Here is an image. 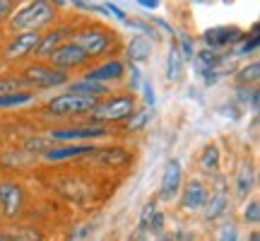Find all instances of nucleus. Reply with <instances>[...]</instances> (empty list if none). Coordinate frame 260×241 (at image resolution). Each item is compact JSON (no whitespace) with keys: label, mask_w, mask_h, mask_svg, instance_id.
Listing matches in <instances>:
<instances>
[{"label":"nucleus","mask_w":260,"mask_h":241,"mask_svg":"<svg viewBox=\"0 0 260 241\" xmlns=\"http://www.w3.org/2000/svg\"><path fill=\"white\" fill-rule=\"evenodd\" d=\"M125 77V63L113 58V61H106V63L96 65L92 70L84 73V80H92V82H102V84H109V82H118Z\"/></svg>","instance_id":"10"},{"label":"nucleus","mask_w":260,"mask_h":241,"mask_svg":"<svg viewBox=\"0 0 260 241\" xmlns=\"http://www.w3.org/2000/svg\"><path fill=\"white\" fill-rule=\"evenodd\" d=\"M0 241H10L8 236H5V234H0Z\"/></svg>","instance_id":"41"},{"label":"nucleus","mask_w":260,"mask_h":241,"mask_svg":"<svg viewBox=\"0 0 260 241\" xmlns=\"http://www.w3.org/2000/svg\"><path fill=\"white\" fill-rule=\"evenodd\" d=\"M22 80L37 89H51V87H60V84L70 82V75L63 73V70H56L48 63H31L22 70Z\"/></svg>","instance_id":"4"},{"label":"nucleus","mask_w":260,"mask_h":241,"mask_svg":"<svg viewBox=\"0 0 260 241\" xmlns=\"http://www.w3.org/2000/svg\"><path fill=\"white\" fill-rule=\"evenodd\" d=\"M73 29L75 27H58V29H51L48 34H44V37H41V41H39V46H37V56H51V53H53L60 44L70 41Z\"/></svg>","instance_id":"15"},{"label":"nucleus","mask_w":260,"mask_h":241,"mask_svg":"<svg viewBox=\"0 0 260 241\" xmlns=\"http://www.w3.org/2000/svg\"><path fill=\"white\" fill-rule=\"evenodd\" d=\"M96 149L94 145H53V147L44 149V159L46 162H65V159L80 157V155H94Z\"/></svg>","instance_id":"14"},{"label":"nucleus","mask_w":260,"mask_h":241,"mask_svg":"<svg viewBox=\"0 0 260 241\" xmlns=\"http://www.w3.org/2000/svg\"><path fill=\"white\" fill-rule=\"evenodd\" d=\"M128 68H130V87H133V89H138L140 84H142V77H140L138 65H133V63H130Z\"/></svg>","instance_id":"35"},{"label":"nucleus","mask_w":260,"mask_h":241,"mask_svg":"<svg viewBox=\"0 0 260 241\" xmlns=\"http://www.w3.org/2000/svg\"><path fill=\"white\" fill-rule=\"evenodd\" d=\"M58 17L56 5H51L46 0H37V3H27L24 8L15 10L10 15V29L15 34L22 32H41V29L51 27Z\"/></svg>","instance_id":"1"},{"label":"nucleus","mask_w":260,"mask_h":241,"mask_svg":"<svg viewBox=\"0 0 260 241\" xmlns=\"http://www.w3.org/2000/svg\"><path fill=\"white\" fill-rule=\"evenodd\" d=\"M243 220L248 224H258L260 222V203L258 198H251L248 203H246V207H243Z\"/></svg>","instance_id":"28"},{"label":"nucleus","mask_w":260,"mask_h":241,"mask_svg":"<svg viewBox=\"0 0 260 241\" xmlns=\"http://www.w3.org/2000/svg\"><path fill=\"white\" fill-rule=\"evenodd\" d=\"M125 24H128V27L140 29V32L145 34V39H147V41H159V32H157V27H154V24H149V22H145V19L133 17V19H125Z\"/></svg>","instance_id":"24"},{"label":"nucleus","mask_w":260,"mask_h":241,"mask_svg":"<svg viewBox=\"0 0 260 241\" xmlns=\"http://www.w3.org/2000/svg\"><path fill=\"white\" fill-rule=\"evenodd\" d=\"M243 41V39H241ZM258 24H253L251 27V39H246V41H243L241 46L236 48V56H248V53H253V51H255V48H258Z\"/></svg>","instance_id":"26"},{"label":"nucleus","mask_w":260,"mask_h":241,"mask_svg":"<svg viewBox=\"0 0 260 241\" xmlns=\"http://www.w3.org/2000/svg\"><path fill=\"white\" fill-rule=\"evenodd\" d=\"M22 203H24V191L17 184L3 181L0 184V210H3V215L5 217H15L22 210Z\"/></svg>","instance_id":"12"},{"label":"nucleus","mask_w":260,"mask_h":241,"mask_svg":"<svg viewBox=\"0 0 260 241\" xmlns=\"http://www.w3.org/2000/svg\"><path fill=\"white\" fill-rule=\"evenodd\" d=\"M226 203H229V198L224 193V181H219V193L210 195V200L205 205V220H217L219 215H224Z\"/></svg>","instance_id":"19"},{"label":"nucleus","mask_w":260,"mask_h":241,"mask_svg":"<svg viewBox=\"0 0 260 241\" xmlns=\"http://www.w3.org/2000/svg\"><path fill=\"white\" fill-rule=\"evenodd\" d=\"M104 8H106V12H109V15H113V17H118V19H125V12H123V10L118 8V5H113V3H106Z\"/></svg>","instance_id":"36"},{"label":"nucleus","mask_w":260,"mask_h":241,"mask_svg":"<svg viewBox=\"0 0 260 241\" xmlns=\"http://www.w3.org/2000/svg\"><path fill=\"white\" fill-rule=\"evenodd\" d=\"M138 3L142 5V8H147V10H157V8H159L157 0H138Z\"/></svg>","instance_id":"38"},{"label":"nucleus","mask_w":260,"mask_h":241,"mask_svg":"<svg viewBox=\"0 0 260 241\" xmlns=\"http://www.w3.org/2000/svg\"><path fill=\"white\" fill-rule=\"evenodd\" d=\"M140 241H145V239H140Z\"/></svg>","instance_id":"42"},{"label":"nucleus","mask_w":260,"mask_h":241,"mask_svg":"<svg viewBox=\"0 0 260 241\" xmlns=\"http://www.w3.org/2000/svg\"><path fill=\"white\" fill-rule=\"evenodd\" d=\"M181 75H183V58H181V53H178L176 46H171L169 58H167V80L178 82V80H181Z\"/></svg>","instance_id":"22"},{"label":"nucleus","mask_w":260,"mask_h":241,"mask_svg":"<svg viewBox=\"0 0 260 241\" xmlns=\"http://www.w3.org/2000/svg\"><path fill=\"white\" fill-rule=\"evenodd\" d=\"M253 184H255V169L248 159H243L241 167H239V174H236V195L246 198L253 191Z\"/></svg>","instance_id":"17"},{"label":"nucleus","mask_w":260,"mask_h":241,"mask_svg":"<svg viewBox=\"0 0 260 241\" xmlns=\"http://www.w3.org/2000/svg\"><path fill=\"white\" fill-rule=\"evenodd\" d=\"M12 12H15V5H12L10 0H0V24H3V22H5Z\"/></svg>","instance_id":"34"},{"label":"nucleus","mask_w":260,"mask_h":241,"mask_svg":"<svg viewBox=\"0 0 260 241\" xmlns=\"http://www.w3.org/2000/svg\"><path fill=\"white\" fill-rule=\"evenodd\" d=\"M154 213H157V203H154V200H147L145 207L140 210V229H147V224H149V220H152Z\"/></svg>","instance_id":"31"},{"label":"nucleus","mask_w":260,"mask_h":241,"mask_svg":"<svg viewBox=\"0 0 260 241\" xmlns=\"http://www.w3.org/2000/svg\"><path fill=\"white\" fill-rule=\"evenodd\" d=\"M157 241H171V236H169V234H159Z\"/></svg>","instance_id":"39"},{"label":"nucleus","mask_w":260,"mask_h":241,"mask_svg":"<svg viewBox=\"0 0 260 241\" xmlns=\"http://www.w3.org/2000/svg\"><path fill=\"white\" fill-rule=\"evenodd\" d=\"M135 94H116L109 99H99L96 106L89 111L92 123L89 126H104V123H118L135 113Z\"/></svg>","instance_id":"3"},{"label":"nucleus","mask_w":260,"mask_h":241,"mask_svg":"<svg viewBox=\"0 0 260 241\" xmlns=\"http://www.w3.org/2000/svg\"><path fill=\"white\" fill-rule=\"evenodd\" d=\"M99 99L94 97H80V94L73 92H63L56 94L53 99H48L46 104V111L48 113H56V116H80V113H89L96 106Z\"/></svg>","instance_id":"5"},{"label":"nucleus","mask_w":260,"mask_h":241,"mask_svg":"<svg viewBox=\"0 0 260 241\" xmlns=\"http://www.w3.org/2000/svg\"><path fill=\"white\" fill-rule=\"evenodd\" d=\"M37 99V92L34 89H27V92H17V94H8V97H0V109H15V106H27Z\"/></svg>","instance_id":"23"},{"label":"nucleus","mask_w":260,"mask_h":241,"mask_svg":"<svg viewBox=\"0 0 260 241\" xmlns=\"http://www.w3.org/2000/svg\"><path fill=\"white\" fill-rule=\"evenodd\" d=\"M70 44H75L87 58H99L113 48L116 34H113L111 29L99 27V24H87V27L73 29Z\"/></svg>","instance_id":"2"},{"label":"nucleus","mask_w":260,"mask_h":241,"mask_svg":"<svg viewBox=\"0 0 260 241\" xmlns=\"http://www.w3.org/2000/svg\"><path fill=\"white\" fill-rule=\"evenodd\" d=\"M260 80V63L258 61H251L248 65H243L241 70H236V82L241 84V87H255Z\"/></svg>","instance_id":"20"},{"label":"nucleus","mask_w":260,"mask_h":241,"mask_svg":"<svg viewBox=\"0 0 260 241\" xmlns=\"http://www.w3.org/2000/svg\"><path fill=\"white\" fill-rule=\"evenodd\" d=\"M41 41V34L39 32H22V34H15V37L8 41L5 46V61L15 63V61H22L27 58L29 53H34Z\"/></svg>","instance_id":"8"},{"label":"nucleus","mask_w":260,"mask_h":241,"mask_svg":"<svg viewBox=\"0 0 260 241\" xmlns=\"http://www.w3.org/2000/svg\"><path fill=\"white\" fill-rule=\"evenodd\" d=\"M243 39V29L236 24H219V27H210L203 34L205 48H210L214 53H219L222 48H232L236 46Z\"/></svg>","instance_id":"6"},{"label":"nucleus","mask_w":260,"mask_h":241,"mask_svg":"<svg viewBox=\"0 0 260 241\" xmlns=\"http://www.w3.org/2000/svg\"><path fill=\"white\" fill-rule=\"evenodd\" d=\"M27 89H29V84L22 80V75H5V77H0V97L27 92Z\"/></svg>","instance_id":"21"},{"label":"nucleus","mask_w":260,"mask_h":241,"mask_svg":"<svg viewBox=\"0 0 260 241\" xmlns=\"http://www.w3.org/2000/svg\"><path fill=\"white\" fill-rule=\"evenodd\" d=\"M152 56V44H149L145 37H133L128 41V58L130 63H145Z\"/></svg>","instance_id":"18"},{"label":"nucleus","mask_w":260,"mask_h":241,"mask_svg":"<svg viewBox=\"0 0 260 241\" xmlns=\"http://www.w3.org/2000/svg\"><path fill=\"white\" fill-rule=\"evenodd\" d=\"M178 53L183 61H193L195 58V41L188 34H181V48H178Z\"/></svg>","instance_id":"30"},{"label":"nucleus","mask_w":260,"mask_h":241,"mask_svg":"<svg viewBox=\"0 0 260 241\" xmlns=\"http://www.w3.org/2000/svg\"><path fill=\"white\" fill-rule=\"evenodd\" d=\"M217 241H239V229H236V224L232 220L222 222L219 232H217Z\"/></svg>","instance_id":"29"},{"label":"nucleus","mask_w":260,"mask_h":241,"mask_svg":"<svg viewBox=\"0 0 260 241\" xmlns=\"http://www.w3.org/2000/svg\"><path fill=\"white\" fill-rule=\"evenodd\" d=\"M181 181H183V167L178 159H169L167 167H164V174H161V184H159V198L161 200H171L178 195V188H181Z\"/></svg>","instance_id":"9"},{"label":"nucleus","mask_w":260,"mask_h":241,"mask_svg":"<svg viewBox=\"0 0 260 241\" xmlns=\"http://www.w3.org/2000/svg\"><path fill=\"white\" fill-rule=\"evenodd\" d=\"M207 200H210L207 186H205L203 181H198V178L188 181L186 188H183V195H181V205L193 213V210H203L205 205H207Z\"/></svg>","instance_id":"13"},{"label":"nucleus","mask_w":260,"mask_h":241,"mask_svg":"<svg viewBox=\"0 0 260 241\" xmlns=\"http://www.w3.org/2000/svg\"><path fill=\"white\" fill-rule=\"evenodd\" d=\"M251 241H260V232H251Z\"/></svg>","instance_id":"40"},{"label":"nucleus","mask_w":260,"mask_h":241,"mask_svg":"<svg viewBox=\"0 0 260 241\" xmlns=\"http://www.w3.org/2000/svg\"><path fill=\"white\" fill-rule=\"evenodd\" d=\"M152 22H154V27H159V29H164V32H167V34H171V37H174V29L169 27L167 22H164V19H152Z\"/></svg>","instance_id":"37"},{"label":"nucleus","mask_w":260,"mask_h":241,"mask_svg":"<svg viewBox=\"0 0 260 241\" xmlns=\"http://www.w3.org/2000/svg\"><path fill=\"white\" fill-rule=\"evenodd\" d=\"M109 135V128L106 126H75V128H53L48 133V138L53 140H82V138H104Z\"/></svg>","instance_id":"11"},{"label":"nucleus","mask_w":260,"mask_h":241,"mask_svg":"<svg viewBox=\"0 0 260 241\" xmlns=\"http://www.w3.org/2000/svg\"><path fill=\"white\" fill-rule=\"evenodd\" d=\"M109 84H102V82H92V80H75V82H68V92L73 94H80V97H94L99 99L102 94H109Z\"/></svg>","instance_id":"16"},{"label":"nucleus","mask_w":260,"mask_h":241,"mask_svg":"<svg viewBox=\"0 0 260 241\" xmlns=\"http://www.w3.org/2000/svg\"><path fill=\"white\" fill-rule=\"evenodd\" d=\"M200 162H203V167L207 169V171H217V167H219V149H217V145H207V147L203 149Z\"/></svg>","instance_id":"25"},{"label":"nucleus","mask_w":260,"mask_h":241,"mask_svg":"<svg viewBox=\"0 0 260 241\" xmlns=\"http://www.w3.org/2000/svg\"><path fill=\"white\" fill-rule=\"evenodd\" d=\"M147 229H152V232H161L164 229V215L161 213H154L152 215V220H149V224H147Z\"/></svg>","instance_id":"33"},{"label":"nucleus","mask_w":260,"mask_h":241,"mask_svg":"<svg viewBox=\"0 0 260 241\" xmlns=\"http://www.w3.org/2000/svg\"><path fill=\"white\" fill-rule=\"evenodd\" d=\"M48 61H51V68H56V70H63V73H68V70H77V68H84L87 65V61L89 58L84 56L80 48L75 46V44H70V41H65V44H60V46L48 56Z\"/></svg>","instance_id":"7"},{"label":"nucleus","mask_w":260,"mask_h":241,"mask_svg":"<svg viewBox=\"0 0 260 241\" xmlns=\"http://www.w3.org/2000/svg\"><path fill=\"white\" fill-rule=\"evenodd\" d=\"M149 120H152V111L149 109H135V113H133V118H130V123H128V128L130 130H140V128H145Z\"/></svg>","instance_id":"27"},{"label":"nucleus","mask_w":260,"mask_h":241,"mask_svg":"<svg viewBox=\"0 0 260 241\" xmlns=\"http://www.w3.org/2000/svg\"><path fill=\"white\" fill-rule=\"evenodd\" d=\"M142 94H145V104H147V109L157 104V97H154V87H152V82H149V80H145V82H142Z\"/></svg>","instance_id":"32"}]
</instances>
